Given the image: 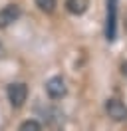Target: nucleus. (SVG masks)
I'll return each instance as SVG.
<instances>
[{"label":"nucleus","instance_id":"nucleus-2","mask_svg":"<svg viewBox=\"0 0 127 131\" xmlns=\"http://www.w3.org/2000/svg\"><path fill=\"white\" fill-rule=\"evenodd\" d=\"M117 34V0H107V18H105V36L113 42Z\"/></svg>","mask_w":127,"mask_h":131},{"label":"nucleus","instance_id":"nucleus-1","mask_svg":"<svg viewBox=\"0 0 127 131\" xmlns=\"http://www.w3.org/2000/svg\"><path fill=\"white\" fill-rule=\"evenodd\" d=\"M28 99V85L22 82H14L8 85V101L12 107H22Z\"/></svg>","mask_w":127,"mask_h":131},{"label":"nucleus","instance_id":"nucleus-5","mask_svg":"<svg viewBox=\"0 0 127 131\" xmlns=\"http://www.w3.org/2000/svg\"><path fill=\"white\" fill-rule=\"evenodd\" d=\"M105 111L113 121H125L127 119V105L119 99H109L105 103Z\"/></svg>","mask_w":127,"mask_h":131},{"label":"nucleus","instance_id":"nucleus-9","mask_svg":"<svg viewBox=\"0 0 127 131\" xmlns=\"http://www.w3.org/2000/svg\"><path fill=\"white\" fill-rule=\"evenodd\" d=\"M123 74H127V62L123 64Z\"/></svg>","mask_w":127,"mask_h":131},{"label":"nucleus","instance_id":"nucleus-4","mask_svg":"<svg viewBox=\"0 0 127 131\" xmlns=\"http://www.w3.org/2000/svg\"><path fill=\"white\" fill-rule=\"evenodd\" d=\"M20 14H22V10H20L18 4H8V6H4V8L0 10V30H4V28H8L10 24H14L16 20L20 18Z\"/></svg>","mask_w":127,"mask_h":131},{"label":"nucleus","instance_id":"nucleus-7","mask_svg":"<svg viewBox=\"0 0 127 131\" xmlns=\"http://www.w3.org/2000/svg\"><path fill=\"white\" fill-rule=\"evenodd\" d=\"M36 6L46 14H52L56 10V0H36Z\"/></svg>","mask_w":127,"mask_h":131},{"label":"nucleus","instance_id":"nucleus-6","mask_svg":"<svg viewBox=\"0 0 127 131\" xmlns=\"http://www.w3.org/2000/svg\"><path fill=\"white\" fill-rule=\"evenodd\" d=\"M89 6V0H66V10L73 16H81Z\"/></svg>","mask_w":127,"mask_h":131},{"label":"nucleus","instance_id":"nucleus-8","mask_svg":"<svg viewBox=\"0 0 127 131\" xmlns=\"http://www.w3.org/2000/svg\"><path fill=\"white\" fill-rule=\"evenodd\" d=\"M18 131H42V125L38 121H34V119H28V121H24L20 125V129Z\"/></svg>","mask_w":127,"mask_h":131},{"label":"nucleus","instance_id":"nucleus-3","mask_svg":"<svg viewBox=\"0 0 127 131\" xmlns=\"http://www.w3.org/2000/svg\"><path fill=\"white\" fill-rule=\"evenodd\" d=\"M46 93L52 99H62L66 93H68V88H66V82H64L62 75H54L46 82Z\"/></svg>","mask_w":127,"mask_h":131}]
</instances>
